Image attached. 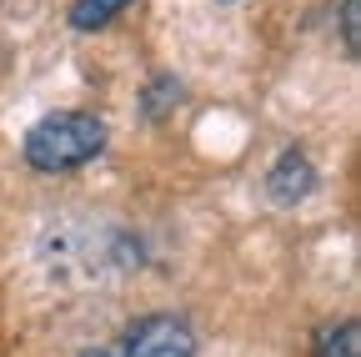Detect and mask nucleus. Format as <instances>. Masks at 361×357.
Returning <instances> with one entry per match:
<instances>
[{"label":"nucleus","instance_id":"1","mask_svg":"<svg viewBox=\"0 0 361 357\" xmlns=\"http://www.w3.org/2000/svg\"><path fill=\"white\" fill-rule=\"evenodd\" d=\"M101 151H106V121L90 111H56V116L35 121L25 136V161L51 176L96 161Z\"/></svg>","mask_w":361,"mask_h":357},{"label":"nucleus","instance_id":"2","mask_svg":"<svg viewBox=\"0 0 361 357\" xmlns=\"http://www.w3.org/2000/svg\"><path fill=\"white\" fill-rule=\"evenodd\" d=\"M121 357H196V332L171 312H151V317L126 327Z\"/></svg>","mask_w":361,"mask_h":357},{"label":"nucleus","instance_id":"3","mask_svg":"<svg viewBox=\"0 0 361 357\" xmlns=\"http://www.w3.org/2000/svg\"><path fill=\"white\" fill-rule=\"evenodd\" d=\"M311 187H316V166H311L301 151H286L276 166H271V176H266V192H271V201H276V206L306 201Z\"/></svg>","mask_w":361,"mask_h":357},{"label":"nucleus","instance_id":"4","mask_svg":"<svg viewBox=\"0 0 361 357\" xmlns=\"http://www.w3.org/2000/svg\"><path fill=\"white\" fill-rule=\"evenodd\" d=\"M126 6H135V0H75V6H71V25H75V30H101V25H111Z\"/></svg>","mask_w":361,"mask_h":357},{"label":"nucleus","instance_id":"5","mask_svg":"<svg viewBox=\"0 0 361 357\" xmlns=\"http://www.w3.org/2000/svg\"><path fill=\"white\" fill-rule=\"evenodd\" d=\"M356 322L346 317V322H336V327H326L322 337H316V357H356Z\"/></svg>","mask_w":361,"mask_h":357},{"label":"nucleus","instance_id":"6","mask_svg":"<svg viewBox=\"0 0 361 357\" xmlns=\"http://www.w3.org/2000/svg\"><path fill=\"white\" fill-rule=\"evenodd\" d=\"M171 106H180V86L176 81H156L151 86V101H146V116H166Z\"/></svg>","mask_w":361,"mask_h":357},{"label":"nucleus","instance_id":"7","mask_svg":"<svg viewBox=\"0 0 361 357\" xmlns=\"http://www.w3.org/2000/svg\"><path fill=\"white\" fill-rule=\"evenodd\" d=\"M341 46H346V56H361V35H356V0H341Z\"/></svg>","mask_w":361,"mask_h":357},{"label":"nucleus","instance_id":"8","mask_svg":"<svg viewBox=\"0 0 361 357\" xmlns=\"http://www.w3.org/2000/svg\"><path fill=\"white\" fill-rule=\"evenodd\" d=\"M80 357H111V352H80Z\"/></svg>","mask_w":361,"mask_h":357}]
</instances>
